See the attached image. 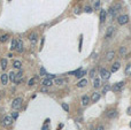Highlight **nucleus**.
Masks as SVG:
<instances>
[{
	"mask_svg": "<svg viewBox=\"0 0 131 130\" xmlns=\"http://www.w3.org/2000/svg\"><path fill=\"white\" fill-rule=\"evenodd\" d=\"M22 103H23V98H22V97H17V98H15L14 100H13V103H12V107H13V109H15V110L20 109L22 107Z\"/></svg>",
	"mask_w": 131,
	"mask_h": 130,
	"instance_id": "1",
	"label": "nucleus"
},
{
	"mask_svg": "<svg viewBox=\"0 0 131 130\" xmlns=\"http://www.w3.org/2000/svg\"><path fill=\"white\" fill-rule=\"evenodd\" d=\"M13 117H12V115H6V116H4V119H2V125L4 127H9V125L13 124Z\"/></svg>",
	"mask_w": 131,
	"mask_h": 130,
	"instance_id": "2",
	"label": "nucleus"
},
{
	"mask_svg": "<svg viewBox=\"0 0 131 130\" xmlns=\"http://www.w3.org/2000/svg\"><path fill=\"white\" fill-rule=\"evenodd\" d=\"M129 22V16L128 15H120L119 17H117V23L120 24V26H124V24H126Z\"/></svg>",
	"mask_w": 131,
	"mask_h": 130,
	"instance_id": "3",
	"label": "nucleus"
},
{
	"mask_svg": "<svg viewBox=\"0 0 131 130\" xmlns=\"http://www.w3.org/2000/svg\"><path fill=\"white\" fill-rule=\"evenodd\" d=\"M100 75H101V79L107 81V79H109V77H110V72L107 70L106 68H102V69L100 70Z\"/></svg>",
	"mask_w": 131,
	"mask_h": 130,
	"instance_id": "4",
	"label": "nucleus"
},
{
	"mask_svg": "<svg viewBox=\"0 0 131 130\" xmlns=\"http://www.w3.org/2000/svg\"><path fill=\"white\" fill-rule=\"evenodd\" d=\"M116 12L114 9V7H110L109 9L107 11V17H109V21H113V19L115 17Z\"/></svg>",
	"mask_w": 131,
	"mask_h": 130,
	"instance_id": "5",
	"label": "nucleus"
},
{
	"mask_svg": "<svg viewBox=\"0 0 131 130\" xmlns=\"http://www.w3.org/2000/svg\"><path fill=\"white\" fill-rule=\"evenodd\" d=\"M114 31H115V28H114V26H109V28L107 29V31H106L105 37L107 38V39L112 38V37H113V35H114Z\"/></svg>",
	"mask_w": 131,
	"mask_h": 130,
	"instance_id": "6",
	"label": "nucleus"
},
{
	"mask_svg": "<svg viewBox=\"0 0 131 130\" xmlns=\"http://www.w3.org/2000/svg\"><path fill=\"white\" fill-rule=\"evenodd\" d=\"M99 19H100V22H101V23L105 22L106 20H107V11L101 9V11H100V14H99Z\"/></svg>",
	"mask_w": 131,
	"mask_h": 130,
	"instance_id": "7",
	"label": "nucleus"
},
{
	"mask_svg": "<svg viewBox=\"0 0 131 130\" xmlns=\"http://www.w3.org/2000/svg\"><path fill=\"white\" fill-rule=\"evenodd\" d=\"M116 116H117L116 109H110V110L107 112V117H108V119H115Z\"/></svg>",
	"mask_w": 131,
	"mask_h": 130,
	"instance_id": "8",
	"label": "nucleus"
},
{
	"mask_svg": "<svg viewBox=\"0 0 131 130\" xmlns=\"http://www.w3.org/2000/svg\"><path fill=\"white\" fill-rule=\"evenodd\" d=\"M123 85H124V82H119V83H116V84H114V86H113V91H120L121 89L123 88Z\"/></svg>",
	"mask_w": 131,
	"mask_h": 130,
	"instance_id": "9",
	"label": "nucleus"
},
{
	"mask_svg": "<svg viewBox=\"0 0 131 130\" xmlns=\"http://www.w3.org/2000/svg\"><path fill=\"white\" fill-rule=\"evenodd\" d=\"M8 81H9V75L8 74H2L1 75V83L6 85V84L8 83Z\"/></svg>",
	"mask_w": 131,
	"mask_h": 130,
	"instance_id": "10",
	"label": "nucleus"
},
{
	"mask_svg": "<svg viewBox=\"0 0 131 130\" xmlns=\"http://www.w3.org/2000/svg\"><path fill=\"white\" fill-rule=\"evenodd\" d=\"M53 84H54L53 79H50V78L43 79V86H51V85H53Z\"/></svg>",
	"mask_w": 131,
	"mask_h": 130,
	"instance_id": "11",
	"label": "nucleus"
},
{
	"mask_svg": "<svg viewBox=\"0 0 131 130\" xmlns=\"http://www.w3.org/2000/svg\"><path fill=\"white\" fill-rule=\"evenodd\" d=\"M16 51L19 53L23 52V42L21 39H17V47H16Z\"/></svg>",
	"mask_w": 131,
	"mask_h": 130,
	"instance_id": "12",
	"label": "nucleus"
},
{
	"mask_svg": "<svg viewBox=\"0 0 131 130\" xmlns=\"http://www.w3.org/2000/svg\"><path fill=\"white\" fill-rule=\"evenodd\" d=\"M37 39H38V35H37V32H32L31 35L29 36V40H30L31 43H33V44L37 42Z\"/></svg>",
	"mask_w": 131,
	"mask_h": 130,
	"instance_id": "13",
	"label": "nucleus"
},
{
	"mask_svg": "<svg viewBox=\"0 0 131 130\" xmlns=\"http://www.w3.org/2000/svg\"><path fill=\"white\" fill-rule=\"evenodd\" d=\"M90 100H91V98H90L89 96H83L81 101H82V105H83V106H86V105H89Z\"/></svg>",
	"mask_w": 131,
	"mask_h": 130,
	"instance_id": "14",
	"label": "nucleus"
},
{
	"mask_svg": "<svg viewBox=\"0 0 131 130\" xmlns=\"http://www.w3.org/2000/svg\"><path fill=\"white\" fill-rule=\"evenodd\" d=\"M115 57V52L114 51H109V52H107L106 54V59H107V61H112L113 59Z\"/></svg>",
	"mask_w": 131,
	"mask_h": 130,
	"instance_id": "15",
	"label": "nucleus"
},
{
	"mask_svg": "<svg viewBox=\"0 0 131 130\" xmlns=\"http://www.w3.org/2000/svg\"><path fill=\"white\" fill-rule=\"evenodd\" d=\"M120 67H121V63L119 62V61H116V62L112 66V70H110V72H112V73H116V72L120 69Z\"/></svg>",
	"mask_w": 131,
	"mask_h": 130,
	"instance_id": "16",
	"label": "nucleus"
},
{
	"mask_svg": "<svg viewBox=\"0 0 131 130\" xmlns=\"http://www.w3.org/2000/svg\"><path fill=\"white\" fill-rule=\"evenodd\" d=\"M100 97H101V94L98 93V92H94V93L92 94V97H91V100H92V103H97L98 100L100 99Z\"/></svg>",
	"mask_w": 131,
	"mask_h": 130,
	"instance_id": "17",
	"label": "nucleus"
},
{
	"mask_svg": "<svg viewBox=\"0 0 131 130\" xmlns=\"http://www.w3.org/2000/svg\"><path fill=\"white\" fill-rule=\"evenodd\" d=\"M100 85H101V81H100V78H98V77L93 78V88L98 89V88H100Z\"/></svg>",
	"mask_w": 131,
	"mask_h": 130,
	"instance_id": "18",
	"label": "nucleus"
},
{
	"mask_svg": "<svg viewBox=\"0 0 131 130\" xmlns=\"http://www.w3.org/2000/svg\"><path fill=\"white\" fill-rule=\"evenodd\" d=\"M13 67L15 68V69H21L22 68V62L21 61H19V60H15V61L13 62Z\"/></svg>",
	"mask_w": 131,
	"mask_h": 130,
	"instance_id": "19",
	"label": "nucleus"
},
{
	"mask_svg": "<svg viewBox=\"0 0 131 130\" xmlns=\"http://www.w3.org/2000/svg\"><path fill=\"white\" fill-rule=\"evenodd\" d=\"M64 83H66V81L63 78H55L54 79V84H56V85H63Z\"/></svg>",
	"mask_w": 131,
	"mask_h": 130,
	"instance_id": "20",
	"label": "nucleus"
},
{
	"mask_svg": "<svg viewBox=\"0 0 131 130\" xmlns=\"http://www.w3.org/2000/svg\"><path fill=\"white\" fill-rule=\"evenodd\" d=\"M86 84H87V79H82V81L78 82L77 86H78V88H84V86H86Z\"/></svg>",
	"mask_w": 131,
	"mask_h": 130,
	"instance_id": "21",
	"label": "nucleus"
},
{
	"mask_svg": "<svg viewBox=\"0 0 131 130\" xmlns=\"http://www.w3.org/2000/svg\"><path fill=\"white\" fill-rule=\"evenodd\" d=\"M16 47H17V39H13L12 40V45H11V50L14 51V50H16Z\"/></svg>",
	"mask_w": 131,
	"mask_h": 130,
	"instance_id": "22",
	"label": "nucleus"
},
{
	"mask_svg": "<svg viewBox=\"0 0 131 130\" xmlns=\"http://www.w3.org/2000/svg\"><path fill=\"white\" fill-rule=\"evenodd\" d=\"M8 75H9V79H11L13 83H15V81H16V74L14 73V72H12V73H9Z\"/></svg>",
	"mask_w": 131,
	"mask_h": 130,
	"instance_id": "23",
	"label": "nucleus"
},
{
	"mask_svg": "<svg viewBox=\"0 0 131 130\" xmlns=\"http://www.w3.org/2000/svg\"><path fill=\"white\" fill-rule=\"evenodd\" d=\"M0 65H1V68H2V69H6V68H7V65H8V62H7V60H6V59H1Z\"/></svg>",
	"mask_w": 131,
	"mask_h": 130,
	"instance_id": "24",
	"label": "nucleus"
},
{
	"mask_svg": "<svg viewBox=\"0 0 131 130\" xmlns=\"http://www.w3.org/2000/svg\"><path fill=\"white\" fill-rule=\"evenodd\" d=\"M8 38H9L8 35H2V36H0V42H1V43H6L7 40H8Z\"/></svg>",
	"mask_w": 131,
	"mask_h": 130,
	"instance_id": "25",
	"label": "nucleus"
},
{
	"mask_svg": "<svg viewBox=\"0 0 131 130\" xmlns=\"http://www.w3.org/2000/svg\"><path fill=\"white\" fill-rule=\"evenodd\" d=\"M22 75H23V73H22V72H19V73L16 74V81H15V83H19V82L21 81Z\"/></svg>",
	"mask_w": 131,
	"mask_h": 130,
	"instance_id": "26",
	"label": "nucleus"
},
{
	"mask_svg": "<svg viewBox=\"0 0 131 130\" xmlns=\"http://www.w3.org/2000/svg\"><path fill=\"white\" fill-rule=\"evenodd\" d=\"M124 73H125V75H131V65H128V66H126Z\"/></svg>",
	"mask_w": 131,
	"mask_h": 130,
	"instance_id": "27",
	"label": "nucleus"
},
{
	"mask_svg": "<svg viewBox=\"0 0 131 130\" xmlns=\"http://www.w3.org/2000/svg\"><path fill=\"white\" fill-rule=\"evenodd\" d=\"M85 74H86V70H83V69H81V72H79V73L77 74L76 76H77L78 78H82V77L84 76V75H85Z\"/></svg>",
	"mask_w": 131,
	"mask_h": 130,
	"instance_id": "28",
	"label": "nucleus"
},
{
	"mask_svg": "<svg viewBox=\"0 0 131 130\" xmlns=\"http://www.w3.org/2000/svg\"><path fill=\"white\" fill-rule=\"evenodd\" d=\"M125 53H126V48L124 46H121L120 47V54L121 55H125Z\"/></svg>",
	"mask_w": 131,
	"mask_h": 130,
	"instance_id": "29",
	"label": "nucleus"
},
{
	"mask_svg": "<svg viewBox=\"0 0 131 130\" xmlns=\"http://www.w3.org/2000/svg\"><path fill=\"white\" fill-rule=\"evenodd\" d=\"M84 11L86 12V13H92V7H91V6H89V5H86L85 6V7H84Z\"/></svg>",
	"mask_w": 131,
	"mask_h": 130,
	"instance_id": "30",
	"label": "nucleus"
},
{
	"mask_svg": "<svg viewBox=\"0 0 131 130\" xmlns=\"http://www.w3.org/2000/svg\"><path fill=\"white\" fill-rule=\"evenodd\" d=\"M48 123H50V120H46L45 121V124L43 125V128H42V130H48Z\"/></svg>",
	"mask_w": 131,
	"mask_h": 130,
	"instance_id": "31",
	"label": "nucleus"
},
{
	"mask_svg": "<svg viewBox=\"0 0 131 130\" xmlns=\"http://www.w3.org/2000/svg\"><path fill=\"white\" fill-rule=\"evenodd\" d=\"M110 90V85H108V84H106L105 86H104V89H102V93H106L107 91H109Z\"/></svg>",
	"mask_w": 131,
	"mask_h": 130,
	"instance_id": "32",
	"label": "nucleus"
},
{
	"mask_svg": "<svg viewBox=\"0 0 131 130\" xmlns=\"http://www.w3.org/2000/svg\"><path fill=\"white\" fill-rule=\"evenodd\" d=\"M35 83H36V78H30L29 82H28V85H29V86H32Z\"/></svg>",
	"mask_w": 131,
	"mask_h": 130,
	"instance_id": "33",
	"label": "nucleus"
},
{
	"mask_svg": "<svg viewBox=\"0 0 131 130\" xmlns=\"http://www.w3.org/2000/svg\"><path fill=\"white\" fill-rule=\"evenodd\" d=\"M61 106H62V108L64 109L66 112H69V106L66 104V103H62V104H61Z\"/></svg>",
	"mask_w": 131,
	"mask_h": 130,
	"instance_id": "34",
	"label": "nucleus"
},
{
	"mask_svg": "<svg viewBox=\"0 0 131 130\" xmlns=\"http://www.w3.org/2000/svg\"><path fill=\"white\" fill-rule=\"evenodd\" d=\"M40 75H42V76H46V75H47L45 68H40Z\"/></svg>",
	"mask_w": 131,
	"mask_h": 130,
	"instance_id": "35",
	"label": "nucleus"
},
{
	"mask_svg": "<svg viewBox=\"0 0 131 130\" xmlns=\"http://www.w3.org/2000/svg\"><path fill=\"white\" fill-rule=\"evenodd\" d=\"M93 5H94V9H98V8H100V0H99V1H97V2H94Z\"/></svg>",
	"mask_w": 131,
	"mask_h": 130,
	"instance_id": "36",
	"label": "nucleus"
},
{
	"mask_svg": "<svg viewBox=\"0 0 131 130\" xmlns=\"http://www.w3.org/2000/svg\"><path fill=\"white\" fill-rule=\"evenodd\" d=\"M82 43H83V36H81V42H79V52L82 51Z\"/></svg>",
	"mask_w": 131,
	"mask_h": 130,
	"instance_id": "37",
	"label": "nucleus"
},
{
	"mask_svg": "<svg viewBox=\"0 0 131 130\" xmlns=\"http://www.w3.org/2000/svg\"><path fill=\"white\" fill-rule=\"evenodd\" d=\"M94 73H95V70L94 69H92V70H91V72H90V77H94Z\"/></svg>",
	"mask_w": 131,
	"mask_h": 130,
	"instance_id": "38",
	"label": "nucleus"
},
{
	"mask_svg": "<svg viewBox=\"0 0 131 130\" xmlns=\"http://www.w3.org/2000/svg\"><path fill=\"white\" fill-rule=\"evenodd\" d=\"M47 78H50V79H55V75H50V74H47Z\"/></svg>",
	"mask_w": 131,
	"mask_h": 130,
	"instance_id": "39",
	"label": "nucleus"
},
{
	"mask_svg": "<svg viewBox=\"0 0 131 130\" xmlns=\"http://www.w3.org/2000/svg\"><path fill=\"white\" fill-rule=\"evenodd\" d=\"M17 116H19V113H17V112H14V113L12 114V117H13V119H16Z\"/></svg>",
	"mask_w": 131,
	"mask_h": 130,
	"instance_id": "40",
	"label": "nucleus"
},
{
	"mask_svg": "<svg viewBox=\"0 0 131 130\" xmlns=\"http://www.w3.org/2000/svg\"><path fill=\"white\" fill-rule=\"evenodd\" d=\"M42 92H47V86H43V88H42Z\"/></svg>",
	"mask_w": 131,
	"mask_h": 130,
	"instance_id": "41",
	"label": "nucleus"
},
{
	"mask_svg": "<svg viewBox=\"0 0 131 130\" xmlns=\"http://www.w3.org/2000/svg\"><path fill=\"white\" fill-rule=\"evenodd\" d=\"M95 130H104V127H102V125H99V127L95 128Z\"/></svg>",
	"mask_w": 131,
	"mask_h": 130,
	"instance_id": "42",
	"label": "nucleus"
},
{
	"mask_svg": "<svg viewBox=\"0 0 131 130\" xmlns=\"http://www.w3.org/2000/svg\"><path fill=\"white\" fill-rule=\"evenodd\" d=\"M128 114L131 115V107H129V108H128Z\"/></svg>",
	"mask_w": 131,
	"mask_h": 130,
	"instance_id": "43",
	"label": "nucleus"
},
{
	"mask_svg": "<svg viewBox=\"0 0 131 130\" xmlns=\"http://www.w3.org/2000/svg\"><path fill=\"white\" fill-rule=\"evenodd\" d=\"M75 14H78V7L75 8Z\"/></svg>",
	"mask_w": 131,
	"mask_h": 130,
	"instance_id": "44",
	"label": "nucleus"
},
{
	"mask_svg": "<svg viewBox=\"0 0 131 130\" xmlns=\"http://www.w3.org/2000/svg\"><path fill=\"white\" fill-rule=\"evenodd\" d=\"M97 1H99V0H91V2H92V4H94V2H97Z\"/></svg>",
	"mask_w": 131,
	"mask_h": 130,
	"instance_id": "45",
	"label": "nucleus"
},
{
	"mask_svg": "<svg viewBox=\"0 0 131 130\" xmlns=\"http://www.w3.org/2000/svg\"><path fill=\"white\" fill-rule=\"evenodd\" d=\"M130 127H131V122H130Z\"/></svg>",
	"mask_w": 131,
	"mask_h": 130,
	"instance_id": "46",
	"label": "nucleus"
},
{
	"mask_svg": "<svg viewBox=\"0 0 131 130\" xmlns=\"http://www.w3.org/2000/svg\"><path fill=\"white\" fill-rule=\"evenodd\" d=\"M130 77H131V75H130Z\"/></svg>",
	"mask_w": 131,
	"mask_h": 130,
	"instance_id": "47",
	"label": "nucleus"
}]
</instances>
